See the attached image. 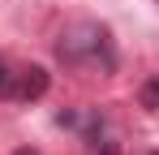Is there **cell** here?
Segmentation results:
<instances>
[{"label": "cell", "mask_w": 159, "mask_h": 155, "mask_svg": "<svg viewBox=\"0 0 159 155\" xmlns=\"http://www.w3.org/2000/svg\"><path fill=\"white\" fill-rule=\"evenodd\" d=\"M56 56L65 60V65H103L112 69L116 60H112V48H107V30L95 22H78L69 26V30H60V43H56Z\"/></svg>", "instance_id": "1"}, {"label": "cell", "mask_w": 159, "mask_h": 155, "mask_svg": "<svg viewBox=\"0 0 159 155\" xmlns=\"http://www.w3.org/2000/svg\"><path fill=\"white\" fill-rule=\"evenodd\" d=\"M13 95L17 99H43L48 95V69L43 65H30V69H22V78H17V86H13Z\"/></svg>", "instance_id": "2"}, {"label": "cell", "mask_w": 159, "mask_h": 155, "mask_svg": "<svg viewBox=\"0 0 159 155\" xmlns=\"http://www.w3.org/2000/svg\"><path fill=\"white\" fill-rule=\"evenodd\" d=\"M142 99H146V108H155V103H159V86H146V91H142Z\"/></svg>", "instance_id": "3"}, {"label": "cell", "mask_w": 159, "mask_h": 155, "mask_svg": "<svg viewBox=\"0 0 159 155\" xmlns=\"http://www.w3.org/2000/svg\"><path fill=\"white\" fill-rule=\"evenodd\" d=\"M4 82H9V73H4V60H0V91H4Z\"/></svg>", "instance_id": "4"}, {"label": "cell", "mask_w": 159, "mask_h": 155, "mask_svg": "<svg viewBox=\"0 0 159 155\" xmlns=\"http://www.w3.org/2000/svg\"><path fill=\"white\" fill-rule=\"evenodd\" d=\"M95 155H116V147H99V151H95Z\"/></svg>", "instance_id": "5"}, {"label": "cell", "mask_w": 159, "mask_h": 155, "mask_svg": "<svg viewBox=\"0 0 159 155\" xmlns=\"http://www.w3.org/2000/svg\"><path fill=\"white\" fill-rule=\"evenodd\" d=\"M13 155H39V151H30V147H22V151H13Z\"/></svg>", "instance_id": "6"}, {"label": "cell", "mask_w": 159, "mask_h": 155, "mask_svg": "<svg viewBox=\"0 0 159 155\" xmlns=\"http://www.w3.org/2000/svg\"><path fill=\"white\" fill-rule=\"evenodd\" d=\"M155 4H159V0H155Z\"/></svg>", "instance_id": "7"}, {"label": "cell", "mask_w": 159, "mask_h": 155, "mask_svg": "<svg viewBox=\"0 0 159 155\" xmlns=\"http://www.w3.org/2000/svg\"><path fill=\"white\" fill-rule=\"evenodd\" d=\"M155 155H159V151H155Z\"/></svg>", "instance_id": "8"}]
</instances>
